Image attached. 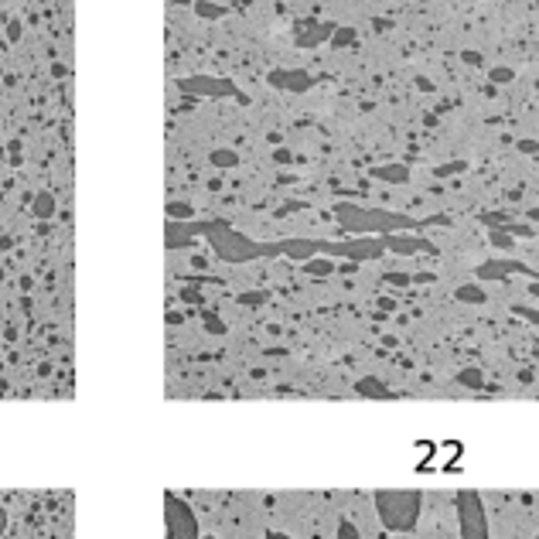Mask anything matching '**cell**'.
<instances>
[{
	"instance_id": "obj_1",
	"label": "cell",
	"mask_w": 539,
	"mask_h": 539,
	"mask_svg": "<svg viewBox=\"0 0 539 539\" xmlns=\"http://www.w3.org/2000/svg\"><path fill=\"white\" fill-rule=\"evenodd\" d=\"M423 495L406 492V488H383L376 492V515L389 533H413L420 523Z\"/></svg>"
},
{
	"instance_id": "obj_2",
	"label": "cell",
	"mask_w": 539,
	"mask_h": 539,
	"mask_svg": "<svg viewBox=\"0 0 539 539\" xmlns=\"http://www.w3.org/2000/svg\"><path fill=\"white\" fill-rule=\"evenodd\" d=\"M454 512H458V533H461V539H492L488 512H485V502H481V495L478 492L458 495Z\"/></svg>"
},
{
	"instance_id": "obj_3",
	"label": "cell",
	"mask_w": 539,
	"mask_h": 539,
	"mask_svg": "<svg viewBox=\"0 0 539 539\" xmlns=\"http://www.w3.org/2000/svg\"><path fill=\"white\" fill-rule=\"evenodd\" d=\"M164 515H168V539H201L198 519L188 508V502H181L178 495L164 498Z\"/></svg>"
},
{
	"instance_id": "obj_4",
	"label": "cell",
	"mask_w": 539,
	"mask_h": 539,
	"mask_svg": "<svg viewBox=\"0 0 539 539\" xmlns=\"http://www.w3.org/2000/svg\"><path fill=\"white\" fill-rule=\"evenodd\" d=\"M335 539H362V533H358V525H355L352 519H341V523H338V533H335Z\"/></svg>"
},
{
	"instance_id": "obj_5",
	"label": "cell",
	"mask_w": 539,
	"mask_h": 539,
	"mask_svg": "<svg viewBox=\"0 0 539 539\" xmlns=\"http://www.w3.org/2000/svg\"><path fill=\"white\" fill-rule=\"evenodd\" d=\"M7 533V508H0V536Z\"/></svg>"
},
{
	"instance_id": "obj_6",
	"label": "cell",
	"mask_w": 539,
	"mask_h": 539,
	"mask_svg": "<svg viewBox=\"0 0 539 539\" xmlns=\"http://www.w3.org/2000/svg\"><path fill=\"white\" fill-rule=\"evenodd\" d=\"M263 539H291V536H287V533H277V529H270Z\"/></svg>"
},
{
	"instance_id": "obj_7",
	"label": "cell",
	"mask_w": 539,
	"mask_h": 539,
	"mask_svg": "<svg viewBox=\"0 0 539 539\" xmlns=\"http://www.w3.org/2000/svg\"><path fill=\"white\" fill-rule=\"evenodd\" d=\"M201 539H216V536H201Z\"/></svg>"
},
{
	"instance_id": "obj_8",
	"label": "cell",
	"mask_w": 539,
	"mask_h": 539,
	"mask_svg": "<svg viewBox=\"0 0 539 539\" xmlns=\"http://www.w3.org/2000/svg\"><path fill=\"white\" fill-rule=\"evenodd\" d=\"M536 539H539V536H536Z\"/></svg>"
}]
</instances>
